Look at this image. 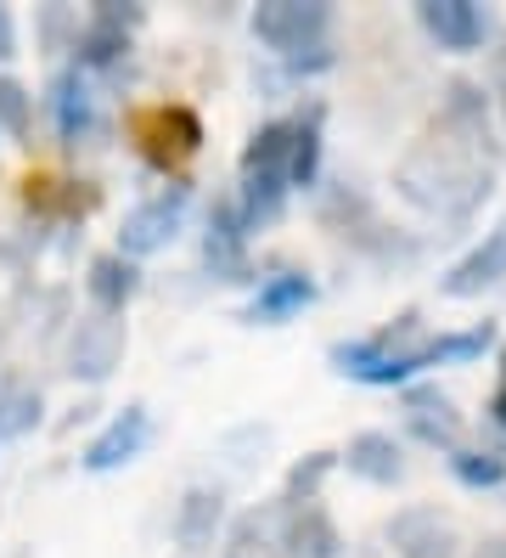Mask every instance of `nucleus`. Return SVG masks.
<instances>
[{
  "instance_id": "1",
  "label": "nucleus",
  "mask_w": 506,
  "mask_h": 558,
  "mask_svg": "<svg viewBox=\"0 0 506 558\" xmlns=\"http://www.w3.org/2000/svg\"><path fill=\"white\" fill-rule=\"evenodd\" d=\"M394 192L411 209H422V215L467 220L495 192V175H490V163L479 158V142H461V136L445 130V142L428 136V142H417L394 163Z\"/></svg>"
},
{
  "instance_id": "2",
  "label": "nucleus",
  "mask_w": 506,
  "mask_h": 558,
  "mask_svg": "<svg viewBox=\"0 0 506 558\" xmlns=\"http://www.w3.org/2000/svg\"><path fill=\"white\" fill-rule=\"evenodd\" d=\"M495 322H472V327H451V333H439V339H417L405 355H388L383 367H371L360 384L366 389H405V384H417L422 373L433 367H467V361H479L484 350H495Z\"/></svg>"
},
{
  "instance_id": "3",
  "label": "nucleus",
  "mask_w": 506,
  "mask_h": 558,
  "mask_svg": "<svg viewBox=\"0 0 506 558\" xmlns=\"http://www.w3.org/2000/svg\"><path fill=\"white\" fill-rule=\"evenodd\" d=\"M186 209H192V181L186 175H169V186H158L152 198H141L119 220V254L135 259V266L152 259V254H163L169 243L181 238Z\"/></svg>"
},
{
  "instance_id": "4",
  "label": "nucleus",
  "mask_w": 506,
  "mask_h": 558,
  "mask_svg": "<svg viewBox=\"0 0 506 558\" xmlns=\"http://www.w3.org/2000/svg\"><path fill=\"white\" fill-rule=\"evenodd\" d=\"M332 0H259V7L248 12V28L254 40L270 51V57H293L304 46L316 40H332Z\"/></svg>"
},
{
  "instance_id": "5",
  "label": "nucleus",
  "mask_w": 506,
  "mask_h": 558,
  "mask_svg": "<svg viewBox=\"0 0 506 558\" xmlns=\"http://www.w3.org/2000/svg\"><path fill=\"white\" fill-rule=\"evenodd\" d=\"M124 350H129V327L124 316H108V311H90L74 322L67 333V378L79 384H108L119 367H124Z\"/></svg>"
},
{
  "instance_id": "6",
  "label": "nucleus",
  "mask_w": 506,
  "mask_h": 558,
  "mask_svg": "<svg viewBox=\"0 0 506 558\" xmlns=\"http://www.w3.org/2000/svg\"><path fill=\"white\" fill-rule=\"evenodd\" d=\"M135 147H141V158L152 163V170H181V163L202 147V119L186 108V102H163V108H147L135 113Z\"/></svg>"
},
{
  "instance_id": "7",
  "label": "nucleus",
  "mask_w": 506,
  "mask_h": 558,
  "mask_svg": "<svg viewBox=\"0 0 506 558\" xmlns=\"http://www.w3.org/2000/svg\"><path fill=\"white\" fill-rule=\"evenodd\" d=\"M417 28L445 51V57H472L495 35V12L484 0H417Z\"/></svg>"
},
{
  "instance_id": "8",
  "label": "nucleus",
  "mask_w": 506,
  "mask_h": 558,
  "mask_svg": "<svg viewBox=\"0 0 506 558\" xmlns=\"http://www.w3.org/2000/svg\"><path fill=\"white\" fill-rule=\"evenodd\" d=\"M321 300V282L304 271V266H276V271H264L248 293V305L236 311V322L243 327H287L293 316H304Z\"/></svg>"
},
{
  "instance_id": "9",
  "label": "nucleus",
  "mask_w": 506,
  "mask_h": 558,
  "mask_svg": "<svg viewBox=\"0 0 506 558\" xmlns=\"http://www.w3.org/2000/svg\"><path fill=\"white\" fill-rule=\"evenodd\" d=\"M202 271H209L214 282H231V288L259 282L254 277V254H248V226H243V215H236L231 192L214 198L209 220H202Z\"/></svg>"
},
{
  "instance_id": "10",
  "label": "nucleus",
  "mask_w": 506,
  "mask_h": 558,
  "mask_svg": "<svg viewBox=\"0 0 506 558\" xmlns=\"http://www.w3.org/2000/svg\"><path fill=\"white\" fill-rule=\"evenodd\" d=\"M147 446H152V412H147V401H129V407H119V412L85 440L79 469H85V474H119V469H129Z\"/></svg>"
},
{
  "instance_id": "11",
  "label": "nucleus",
  "mask_w": 506,
  "mask_h": 558,
  "mask_svg": "<svg viewBox=\"0 0 506 558\" xmlns=\"http://www.w3.org/2000/svg\"><path fill=\"white\" fill-rule=\"evenodd\" d=\"M399 417H405V435L422 440L439 457L467 446V417L456 412V401L439 384H405L399 389Z\"/></svg>"
},
{
  "instance_id": "12",
  "label": "nucleus",
  "mask_w": 506,
  "mask_h": 558,
  "mask_svg": "<svg viewBox=\"0 0 506 558\" xmlns=\"http://www.w3.org/2000/svg\"><path fill=\"white\" fill-rule=\"evenodd\" d=\"M501 282H506V215L461 259H451V266L439 271V300H484Z\"/></svg>"
},
{
  "instance_id": "13",
  "label": "nucleus",
  "mask_w": 506,
  "mask_h": 558,
  "mask_svg": "<svg viewBox=\"0 0 506 558\" xmlns=\"http://www.w3.org/2000/svg\"><path fill=\"white\" fill-rule=\"evenodd\" d=\"M383 536H388L394 558H461L456 524L439 513L433 502H405V508L383 524Z\"/></svg>"
},
{
  "instance_id": "14",
  "label": "nucleus",
  "mask_w": 506,
  "mask_h": 558,
  "mask_svg": "<svg viewBox=\"0 0 506 558\" xmlns=\"http://www.w3.org/2000/svg\"><path fill=\"white\" fill-rule=\"evenodd\" d=\"M225 524H231V497L220 485H192L186 497L175 502V547L186 553V558H197V553H209V547H220L225 542Z\"/></svg>"
},
{
  "instance_id": "15",
  "label": "nucleus",
  "mask_w": 506,
  "mask_h": 558,
  "mask_svg": "<svg viewBox=\"0 0 506 558\" xmlns=\"http://www.w3.org/2000/svg\"><path fill=\"white\" fill-rule=\"evenodd\" d=\"M46 113H51V124H57L62 147H79L90 130H96V90H90V74H79L74 62H67V69H57L51 85H46Z\"/></svg>"
},
{
  "instance_id": "16",
  "label": "nucleus",
  "mask_w": 506,
  "mask_h": 558,
  "mask_svg": "<svg viewBox=\"0 0 506 558\" xmlns=\"http://www.w3.org/2000/svg\"><path fill=\"white\" fill-rule=\"evenodd\" d=\"M337 469H349L360 485H399L405 480V446L388 429H360L349 435V446L337 451Z\"/></svg>"
},
{
  "instance_id": "17",
  "label": "nucleus",
  "mask_w": 506,
  "mask_h": 558,
  "mask_svg": "<svg viewBox=\"0 0 506 558\" xmlns=\"http://www.w3.org/2000/svg\"><path fill=\"white\" fill-rule=\"evenodd\" d=\"M282 513H287L282 519V553L287 558H344L349 553L326 502H304V508H282Z\"/></svg>"
},
{
  "instance_id": "18",
  "label": "nucleus",
  "mask_w": 506,
  "mask_h": 558,
  "mask_svg": "<svg viewBox=\"0 0 506 558\" xmlns=\"http://www.w3.org/2000/svg\"><path fill=\"white\" fill-rule=\"evenodd\" d=\"M293 153H287V186L293 192H310L321 181V153H326V102L310 96L293 119Z\"/></svg>"
},
{
  "instance_id": "19",
  "label": "nucleus",
  "mask_w": 506,
  "mask_h": 558,
  "mask_svg": "<svg viewBox=\"0 0 506 558\" xmlns=\"http://www.w3.org/2000/svg\"><path fill=\"white\" fill-rule=\"evenodd\" d=\"M85 293H90L96 311L124 316V311L135 305V293H141V266H135V259H124L119 248L96 254L90 266H85Z\"/></svg>"
},
{
  "instance_id": "20",
  "label": "nucleus",
  "mask_w": 506,
  "mask_h": 558,
  "mask_svg": "<svg viewBox=\"0 0 506 558\" xmlns=\"http://www.w3.org/2000/svg\"><path fill=\"white\" fill-rule=\"evenodd\" d=\"M282 502H259L225 524V558H287L282 553Z\"/></svg>"
},
{
  "instance_id": "21",
  "label": "nucleus",
  "mask_w": 506,
  "mask_h": 558,
  "mask_svg": "<svg viewBox=\"0 0 506 558\" xmlns=\"http://www.w3.org/2000/svg\"><path fill=\"white\" fill-rule=\"evenodd\" d=\"M439 130L461 142H490V90L479 80H451L439 96Z\"/></svg>"
},
{
  "instance_id": "22",
  "label": "nucleus",
  "mask_w": 506,
  "mask_h": 558,
  "mask_svg": "<svg viewBox=\"0 0 506 558\" xmlns=\"http://www.w3.org/2000/svg\"><path fill=\"white\" fill-rule=\"evenodd\" d=\"M287 198H293L287 175H236V192H231V204H236V215H243L248 238L270 232V226L287 215Z\"/></svg>"
},
{
  "instance_id": "23",
  "label": "nucleus",
  "mask_w": 506,
  "mask_h": 558,
  "mask_svg": "<svg viewBox=\"0 0 506 558\" xmlns=\"http://www.w3.org/2000/svg\"><path fill=\"white\" fill-rule=\"evenodd\" d=\"M287 153H293V124L287 119H264L243 158H236V175H287Z\"/></svg>"
},
{
  "instance_id": "24",
  "label": "nucleus",
  "mask_w": 506,
  "mask_h": 558,
  "mask_svg": "<svg viewBox=\"0 0 506 558\" xmlns=\"http://www.w3.org/2000/svg\"><path fill=\"white\" fill-rule=\"evenodd\" d=\"M129 57V35H119V28L85 17L79 23V40H74V69L79 74H101V69H119V62Z\"/></svg>"
},
{
  "instance_id": "25",
  "label": "nucleus",
  "mask_w": 506,
  "mask_h": 558,
  "mask_svg": "<svg viewBox=\"0 0 506 558\" xmlns=\"http://www.w3.org/2000/svg\"><path fill=\"white\" fill-rule=\"evenodd\" d=\"M337 474V451H304L298 463L282 474V508H304V502H321V485Z\"/></svg>"
},
{
  "instance_id": "26",
  "label": "nucleus",
  "mask_w": 506,
  "mask_h": 558,
  "mask_svg": "<svg viewBox=\"0 0 506 558\" xmlns=\"http://www.w3.org/2000/svg\"><path fill=\"white\" fill-rule=\"evenodd\" d=\"M445 469H451V480L461 490H495V485H506V457L490 451V446H456V451H445Z\"/></svg>"
},
{
  "instance_id": "27",
  "label": "nucleus",
  "mask_w": 506,
  "mask_h": 558,
  "mask_svg": "<svg viewBox=\"0 0 506 558\" xmlns=\"http://www.w3.org/2000/svg\"><path fill=\"white\" fill-rule=\"evenodd\" d=\"M40 389H28V384H7L0 389V440H12V435H28L34 423H40Z\"/></svg>"
},
{
  "instance_id": "28",
  "label": "nucleus",
  "mask_w": 506,
  "mask_h": 558,
  "mask_svg": "<svg viewBox=\"0 0 506 558\" xmlns=\"http://www.w3.org/2000/svg\"><path fill=\"white\" fill-rule=\"evenodd\" d=\"M28 124H34V96H28V85H23L17 74H0V130L23 142Z\"/></svg>"
},
{
  "instance_id": "29",
  "label": "nucleus",
  "mask_w": 506,
  "mask_h": 558,
  "mask_svg": "<svg viewBox=\"0 0 506 558\" xmlns=\"http://www.w3.org/2000/svg\"><path fill=\"white\" fill-rule=\"evenodd\" d=\"M276 62H282V80H287V85L321 80V74L337 69V46H332V40H316V46H304V51H293V57H276Z\"/></svg>"
},
{
  "instance_id": "30",
  "label": "nucleus",
  "mask_w": 506,
  "mask_h": 558,
  "mask_svg": "<svg viewBox=\"0 0 506 558\" xmlns=\"http://www.w3.org/2000/svg\"><path fill=\"white\" fill-rule=\"evenodd\" d=\"M74 40H79V12L46 7V12H40V46H46V51H74Z\"/></svg>"
},
{
  "instance_id": "31",
  "label": "nucleus",
  "mask_w": 506,
  "mask_h": 558,
  "mask_svg": "<svg viewBox=\"0 0 506 558\" xmlns=\"http://www.w3.org/2000/svg\"><path fill=\"white\" fill-rule=\"evenodd\" d=\"M90 17H96V23H108V28H119V35H129V40H135V28L147 23V7H141V0H96V7H90Z\"/></svg>"
},
{
  "instance_id": "32",
  "label": "nucleus",
  "mask_w": 506,
  "mask_h": 558,
  "mask_svg": "<svg viewBox=\"0 0 506 558\" xmlns=\"http://www.w3.org/2000/svg\"><path fill=\"white\" fill-rule=\"evenodd\" d=\"M7 57H17V17H12V7H0V62Z\"/></svg>"
},
{
  "instance_id": "33",
  "label": "nucleus",
  "mask_w": 506,
  "mask_h": 558,
  "mask_svg": "<svg viewBox=\"0 0 506 558\" xmlns=\"http://www.w3.org/2000/svg\"><path fill=\"white\" fill-rule=\"evenodd\" d=\"M467 558H506V536H484V542L472 547Z\"/></svg>"
},
{
  "instance_id": "34",
  "label": "nucleus",
  "mask_w": 506,
  "mask_h": 558,
  "mask_svg": "<svg viewBox=\"0 0 506 558\" xmlns=\"http://www.w3.org/2000/svg\"><path fill=\"white\" fill-rule=\"evenodd\" d=\"M490 423H495V429H506V384L490 396Z\"/></svg>"
},
{
  "instance_id": "35",
  "label": "nucleus",
  "mask_w": 506,
  "mask_h": 558,
  "mask_svg": "<svg viewBox=\"0 0 506 558\" xmlns=\"http://www.w3.org/2000/svg\"><path fill=\"white\" fill-rule=\"evenodd\" d=\"M495 62H501V69H506V35H501V51H495Z\"/></svg>"
},
{
  "instance_id": "36",
  "label": "nucleus",
  "mask_w": 506,
  "mask_h": 558,
  "mask_svg": "<svg viewBox=\"0 0 506 558\" xmlns=\"http://www.w3.org/2000/svg\"><path fill=\"white\" fill-rule=\"evenodd\" d=\"M501 119H506V85H501Z\"/></svg>"
},
{
  "instance_id": "37",
  "label": "nucleus",
  "mask_w": 506,
  "mask_h": 558,
  "mask_svg": "<svg viewBox=\"0 0 506 558\" xmlns=\"http://www.w3.org/2000/svg\"><path fill=\"white\" fill-rule=\"evenodd\" d=\"M501 373H506V344H501Z\"/></svg>"
},
{
  "instance_id": "38",
  "label": "nucleus",
  "mask_w": 506,
  "mask_h": 558,
  "mask_svg": "<svg viewBox=\"0 0 506 558\" xmlns=\"http://www.w3.org/2000/svg\"><path fill=\"white\" fill-rule=\"evenodd\" d=\"M17 558H23V553H17Z\"/></svg>"
}]
</instances>
